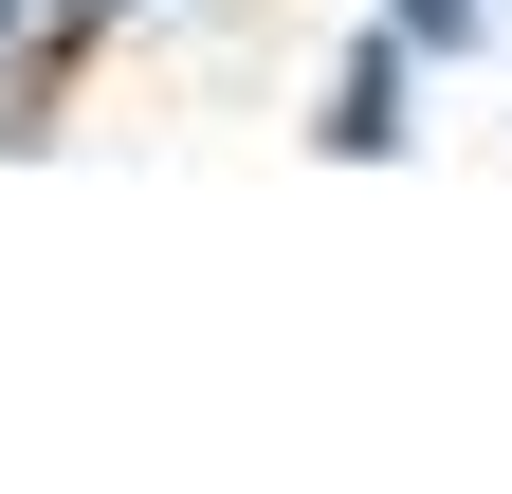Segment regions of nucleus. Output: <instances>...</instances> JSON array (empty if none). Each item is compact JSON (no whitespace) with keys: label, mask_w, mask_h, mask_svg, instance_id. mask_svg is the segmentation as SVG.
I'll list each match as a JSON object with an SVG mask.
<instances>
[{"label":"nucleus","mask_w":512,"mask_h":494,"mask_svg":"<svg viewBox=\"0 0 512 494\" xmlns=\"http://www.w3.org/2000/svg\"><path fill=\"white\" fill-rule=\"evenodd\" d=\"M421 110H439V55L403 19H348L311 74V165H421Z\"/></svg>","instance_id":"obj_1"},{"label":"nucleus","mask_w":512,"mask_h":494,"mask_svg":"<svg viewBox=\"0 0 512 494\" xmlns=\"http://www.w3.org/2000/svg\"><path fill=\"white\" fill-rule=\"evenodd\" d=\"M74 55H55V0H0V165H37L55 129H74Z\"/></svg>","instance_id":"obj_2"},{"label":"nucleus","mask_w":512,"mask_h":494,"mask_svg":"<svg viewBox=\"0 0 512 494\" xmlns=\"http://www.w3.org/2000/svg\"><path fill=\"white\" fill-rule=\"evenodd\" d=\"M366 19H403L439 74H494V55H512V0H366Z\"/></svg>","instance_id":"obj_3"},{"label":"nucleus","mask_w":512,"mask_h":494,"mask_svg":"<svg viewBox=\"0 0 512 494\" xmlns=\"http://www.w3.org/2000/svg\"><path fill=\"white\" fill-rule=\"evenodd\" d=\"M165 19H183V0H55V55L92 74V55H128V37H165Z\"/></svg>","instance_id":"obj_4"},{"label":"nucleus","mask_w":512,"mask_h":494,"mask_svg":"<svg viewBox=\"0 0 512 494\" xmlns=\"http://www.w3.org/2000/svg\"><path fill=\"white\" fill-rule=\"evenodd\" d=\"M494 74H512V55H494Z\"/></svg>","instance_id":"obj_5"}]
</instances>
